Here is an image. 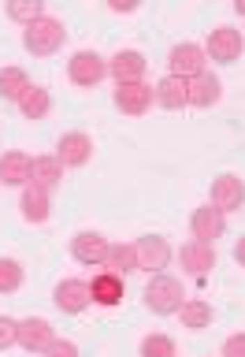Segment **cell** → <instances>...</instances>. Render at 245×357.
<instances>
[{
  "label": "cell",
  "mask_w": 245,
  "mask_h": 357,
  "mask_svg": "<svg viewBox=\"0 0 245 357\" xmlns=\"http://www.w3.org/2000/svg\"><path fill=\"white\" fill-rule=\"evenodd\" d=\"M41 357H82V354H78V346H74L71 339H56V342H52Z\"/></svg>",
  "instance_id": "obj_30"
},
{
  "label": "cell",
  "mask_w": 245,
  "mask_h": 357,
  "mask_svg": "<svg viewBox=\"0 0 245 357\" xmlns=\"http://www.w3.org/2000/svg\"><path fill=\"white\" fill-rule=\"evenodd\" d=\"M116 108L122 116H145L152 108V86L145 82H130V86H116Z\"/></svg>",
  "instance_id": "obj_14"
},
{
  "label": "cell",
  "mask_w": 245,
  "mask_h": 357,
  "mask_svg": "<svg viewBox=\"0 0 245 357\" xmlns=\"http://www.w3.org/2000/svg\"><path fill=\"white\" fill-rule=\"evenodd\" d=\"M4 15H8L11 22H22V30H26L30 22H38V19L45 15V4H41V0H8V4H4Z\"/></svg>",
  "instance_id": "obj_26"
},
{
  "label": "cell",
  "mask_w": 245,
  "mask_h": 357,
  "mask_svg": "<svg viewBox=\"0 0 245 357\" xmlns=\"http://www.w3.org/2000/svg\"><path fill=\"white\" fill-rule=\"evenodd\" d=\"M230 257H234V264H238V268H245V234L234 242V253H230Z\"/></svg>",
  "instance_id": "obj_32"
},
{
  "label": "cell",
  "mask_w": 245,
  "mask_h": 357,
  "mask_svg": "<svg viewBox=\"0 0 245 357\" xmlns=\"http://www.w3.org/2000/svg\"><path fill=\"white\" fill-rule=\"evenodd\" d=\"M22 287V264L11 257H0V294H15Z\"/></svg>",
  "instance_id": "obj_27"
},
{
  "label": "cell",
  "mask_w": 245,
  "mask_h": 357,
  "mask_svg": "<svg viewBox=\"0 0 245 357\" xmlns=\"http://www.w3.org/2000/svg\"><path fill=\"white\" fill-rule=\"evenodd\" d=\"M205 49L200 45H193V41H182V45H175L171 52H167V67H171V75L175 78H197L200 71H205Z\"/></svg>",
  "instance_id": "obj_9"
},
{
  "label": "cell",
  "mask_w": 245,
  "mask_h": 357,
  "mask_svg": "<svg viewBox=\"0 0 245 357\" xmlns=\"http://www.w3.org/2000/svg\"><path fill=\"white\" fill-rule=\"evenodd\" d=\"M152 100H156L160 108H167V112L186 108V100H189V82H186V78H175V75H164L160 82L152 86Z\"/></svg>",
  "instance_id": "obj_16"
},
{
  "label": "cell",
  "mask_w": 245,
  "mask_h": 357,
  "mask_svg": "<svg viewBox=\"0 0 245 357\" xmlns=\"http://www.w3.org/2000/svg\"><path fill=\"white\" fill-rule=\"evenodd\" d=\"M189 231H193L197 242L216 245V238H223V231H227V216L212 205H200V208H193V216H189Z\"/></svg>",
  "instance_id": "obj_12"
},
{
  "label": "cell",
  "mask_w": 245,
  "mask_h": 357,
  "mask_svg": "<svg viewBox=\"0 0 245 357\" xmlns=\"http://www.w3.org/2000/svg\"><path fill=\"white\" fill-rule=\"evenodd\" d=\"M223 357H245V331L230 335V339L223 342Z\"/></svg>",
  "instance_id": "obj_31"
},
{
  "label": "cell",
  "mask_w": 245,
  "mask_h": 357,
  "mask_svg": "<svg viewBox=\"0 0 245 357\" xmlns=\"http://www.w3.org/2000/svg\"><path fill=\"white\" fill-rule=\"evenodd\" d=\"M19 208H22V220H26V223H49V216H52V194H49V190H38V186H22Z\"/></svg>",
  "instance_id": "obj_17"
},
{
  "label": "cell",
  "mask_w": 245,
  "mask_h": 357,
  "mask_svg": "<svg viewBox=\"0 0 245 357\" xmlns=\"http://www.w3.org/2000/svg\"><path fill=\"white\" fill-rule=\"evenodd\" d=\"M52 342H56V331H52L49 320H41V317L19 320V346L26 354H45Z\"/></svg>",
  "instance_id": "obj_13"
},
{
  "label": "cell",
  "mask_w": 245,
  "mask_h": 357,
  "mask_svg": "<svg viewBox=\"0 0 245 357\" xmlns=\"http://www.w3.org/2000/svg\"><path fill=\"white\" fill-rule=\"evenodd\" d=\"M134 253H138V272L160 275L167 261H171V242L164 234H145V238L134 242Z\"/></svg>",
  "instance_id": "obj_5"
},
{
  "label": "cell",
  "mask_w": 245,
  "mask_h": 357,
  "mask_svg": "<svg viewBox=\"0 0 245 357\" xmlns=\"http://www.w3.org/2000/svg\"><path fill=\"white\" fill-rule=\"evenodd\" d=\"M0 183L4 186H30V156L19 149L0 153Z\"/></svg>",
  "instance_id": "obj_20"
},
{
  "label": "cell",
  "mask_w": 245,
  "mask_h": 357,
  "mask_svg": "<svg viewBox=\"0 0 245 357\" xmlns=\"http://www.w3.org/2000/svg\"><path fill=\"white\" fill-rule=\"evenodd\" d=\"M141 357H178L175 339H167V335H145L141 339Z\"/></svg>",
  "instance_id": "obj_28"
},
{
  "label": "cell",
  "mask_w": 245,
  "mask_h": 357,
  "mask_svg": "<svg viewBox=\"0 0 245 357\" xmlns=\"http://www.w3.org/2000/svg\"><path fill=\"white\" fill-rule=\"evenodd\" d=\"M19 112H22V119H45L52 112V93L45 86H30L19 97Z\"/></svg>",
  "instance_id": "obj_22"
},
{
  "label": "cell",
  "mask_w": 245,
  "mask_h": 357,
  "mask_svg": "<svg viewBox=\"0 0 245 357\" xmlns=\"http://www.w3.org/2000/svg\"><path fill=\"white\" fill-rule=\"evenodd\" d=\"M182 301H186V290L175 275H164V272L149 275V287H145V305H149V312H156V317H175L182 309Z\"/></svg>",
  "instance_id": "obj_2"
},
{
  "label": "cell",
  "mask_w": 245,
  "mask_h": 357,
  "mask_svg": "<svg viewBox=\"0 0 245 357\" xmlns=\"http://www.w3.org/2000/svg\"><path fill=\"white\" fill-rule=\"evenodd\" d=\"M56 160L63 167H86L93 160V138L82 130H67L60 142H56Z\"/></svg>",
  "instance_id": "obj_8"
},
{
  "label": "cell",
  "mask_w": 245,
  "mask_h": 357,
  "mask_svg": "<svg viewBox=\"0 0 245 357\" xmlns=\"http://www.w3.org/2000/svg\"><path fill=\"white\" fill-rule=\"evenodd\" d=\"M63 183V164L56 160V156H33L30 160V186H38V190H52Z\"/></svg>",
  "instance_id": "obj_21"
},
{
  "label": "cell",
  "mask_w": 245,
  "mask_h": 357,
  "mask_svg": "<svg viewBox=\"0 0 245 357\" xmlns=\"http://www.w3.org/2000/svg\"><path fill=\"white\" fill-rule=\"evenodd\" d=\"M11 346H19V320L0 317V350H11Z\"/></svg>",
  "instance_id": "obj_29"
},
{
  "label": "cell",
  "mask_w": 245,
  "mask_h": 357,
  "mask_svg": "<svg viewBox=\"0 0 245 357\" xmlns=\"http://www.w3.org/2000/svg\"><path fill=\"white\" fill-rule=\"evenodd\" d=\"M219 97H223V86L216 75L200 71L197 78H189V100H186L189 108H212V105H219Z\"/></svg>",
  "instance_id": "obj_19"
},
{
  "label": "cell",
  "mask_w": 245,
  "mask_h": 357,
  "mask_svg": "<svg viewBox=\"0 0 245 357\" xmlns=\"http://www.w3.org/2000/svg\"><path fill=\"white\" fill-rule=\"evenodd\" d=\"M52 301H56V309H60V312H67V317H78V312H86L89 305H93V298H89V283H82V279H63V283H56Z\"/></svg>",
  "instance_id": "obj_11"
},
{
  "label": "cell",
  "mask_w": 245,
  "mask_h": 357,
  "mask_svg": "<svg viewBox=\"0 0 245 357\" xmlns=\"http://www.w3.org/2000/svg\"><path fill=\"white\" fill-rule=\"evenodd\" d=\"M242 52H245L242 30H234V26H216V30L208 33V45H205V56H208V60H216V63H238Z\"/></svg>",
  "instance_id": "obj_4"
},
{
  "label": "cell",
  "mask_w": 245,
  "mask_h": 357,
  "mask_svg": "<svg viewBox=\"0 0 245 357\" xmlns=\"http://www.w3.org/2000/svg\"><path fill=\"white\" fill-rule=\"evenodd\" d=\"M108 238L100 231H78L74 238H71V257L78 264H86V268H104L108 261Z\"/></svg>",
  "instance_id": "obj_7"
},
{
  "label": "cell",
  "mask_w": 245,
  "mask_h": 357,
  "mask_svg": "<svg viewBox=\"0 0 245 357\" xmlns=\"http://www.w3.org/2000/svg\"><path fill=\"white\" fill-rule=\"evenodd\" d=\"M33 82H30V75L22 71V67H0V100H15L19 105V97L26 93Z\"/></svg>",
  "instance_id": "obj_24"
},
{
  "label": "cell",
  "mask_w": 245,
  "mask_h": 357,
  "mask_svg": "<svg viewBox=\"0 0 245 357\" xmlns=\"http://www.w3.org/2000/svg\"><path fill=\"white\" fill-rule=\"evenodd\" d=\"M63 41H67V30H63V22L52 19V15H41L38 22H30V26L22 30V49L30 56H38V60L56 56L63 49Z\"/></svg>",
  "instance_id": "obj_1"
},
{
  "label": "cell",
  "mask_w": 245,
  "mask_h": 357,
  "mask_svg": "<svg viewBox=\"0 0 245 357\" xmlns=\"http://www.w3.org/2000/svg\"><path fill=\"white\" fill-rule=\"evenodd\" d=\"M104 75H108V60L93 49H78L71 60H67V78L82 89H93Z\"/></svg>",
  "instance_id": "obj_3"
},
{
  "label": "cell",
  "mask_w": 245,
  "mask_h": 357,
  "mask_svg": "<svg viewBox=\"0 0 245 357\" xmlns=\"http://www.w3.org/2000/svg\"><path fill=\"white\" fill-rule=\"evenodd\" d=\"M178 264L186 268L189 275H208L212 268H216V245L208 242H186L182 250H178Z\"/></svg>",
  "instance_id": "obj_15"
},
{
  "label": "cell",
  "mask_w": 245,
  "mask_h": 357,
  "mask_svg": "<svg viewBox=\"0 0 245 357\" xmlns=\"http://www.w3.org/2000/svg\"><path fill=\"white\" fill-rule=\"evenodd\" d=\"M145 71H149V60H145V56H141L138 49H119V52L108 60V75L116 78V86L141 82Z\"/></svg>",
  "instance_id": "obj_10"
},
{
  "label": "cell",
  "mask_w": 245,
  "mask_h": 357,
  "mask_svg": "<svg viewBox=\"0 0 245 357\" xmlns=\"http://www.w3.org/2000/svg\"><path fill=\"white\" fill-rule=\"evenodd\" d=\"M208 205L219 208L223 216L234 212V208H242L245 205V183L238 175H230V172L216 175V178H212V190H208Z\"/></svg>",
  "instance_id": "obj_6"
},
{
  "label": "cell",
  "mask_w": 245,
  "mask_h": 357,
  "mask_svg": "<svg viewBox=\"0 0 245 357\" xmlns=\"http://www.w3.org/2000/svg\"><path fill=\"white\" fill-rule=\"evenodd\" d=\"M122 294H127V283H122V275H116V272H100V275H93V283H89V298L104 309L119 305Z\"/></svg>",
  "instance_id": "obj_18"
},
{
  "label": "cell",
  "mask_w": 245,
  "mask_h": 357,
  "mask_svg": "<svg viewBox=\"0 0 245 357\" xmlns=\"http://www.w3.org/2000/svg\"><path fill=\"white\" fill-rule=\"evenodd\" d=\"M108 272L116 275H127V272H138V253H134V245L127 242H111L108 245V261H104Z\"/></svg>",
  "instance_id": "obj_25"
},
{
  "label": "cell",
  "mask_w": 245,
  "mask_h": 357,
  "mask_svg": "<svg viewBox=\"0 0 245 357\" xmlns=\"http://www.w3.org/2000/svg\"><path fill=\"white\" fill-rule=\"evenodd\" d=\"M178 317H182V328H189V331L212 328V305L205 298H186L182 309H178Z\"/></svg>",
  "instance_id": "obj_23"
}]
</instances>
